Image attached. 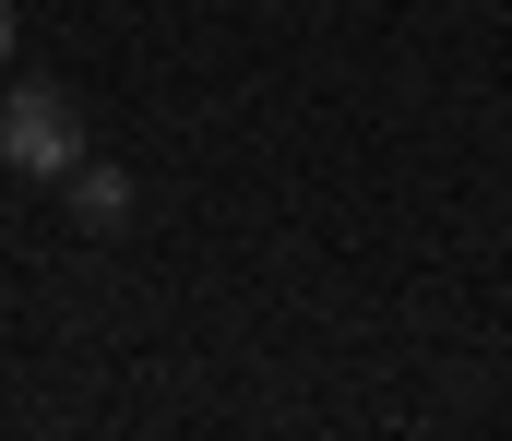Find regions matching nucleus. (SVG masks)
<instances>
[{
	"instance_id": "f257e3e1",
	"label": "nucleus",
	"mask_w": 512,
	"mask_h": 441,
	"mask_svg": "<svg viewBox=\"0 0 512 441\" xmlns=\"http://www.w3.org/2000/svg\"><path fill=\"white\" fill-rule=\"evenodd\" d=\"M72 155H84V108H72L60 84H12V96H0V167L72 179Z\"/></svg>"
},
{
	"instance_id": "f03ea898",
	"label": "nucleus",
	"mask_w": 512,
	"mask_h": 441,
	"mask_svg": "<svg viewBox=\"0 0 512 441\" xmlns=\"http://www.w3.org/2000/svg\"><path fill=\"white\" fill-rule=\"evenodd\" d=\"M131 203H143V191H131V167L72 155V215H84V227H131Z\"/></svg>"
},
{
	"instance_id": "7ed1b4c3",
	"label": "nucleus",
	"mask_w": 512,
	"mask_h": 441,
	"mask_svg": "<svg viewBox=\"0 0 512 441\" xmlns=\"http://www.w3.org/2000/svg\"><path fill=\"white\" fill-rule=\"evenodd\" d=\"M12 36H24V24H12V0H0V72H12Z\"/></svg>"
}]
</instances>
